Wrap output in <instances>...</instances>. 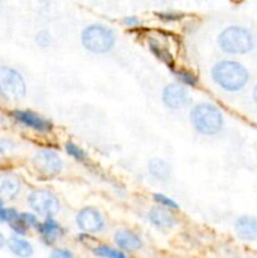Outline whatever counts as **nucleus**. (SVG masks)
I'll return each instance as SVG.
<instances>
[{"label": "nucleus", "instance_id": "nucleus-1", "mask_svg": "<svg viewBox=\"0 0 257 258\" xmlns=\"http://www.w3.org/2000/svg\"><path fill=\"white\" fill-rule=\"evenodd\" d=\"M246 68L234 60H221L212 68V78L217 86L227 92H237L248 82Z\"/></svg>", "mask_w": 257, "mask_h": 258}, {"label": "nucleus", "instance_id": "nucleus-2", "mask_svg": "<svg viewBox=\"0 0 257 258\" xmlns=\"http://www.w3.org/2000/svg\"><path fill=\"white\" fill-rule=\"evenodd\" d=\"M190 122L202 135H216L223 126V115L212 103H199L190 112Z\"/></svg>", "mask_w": 257, "mask_h": 258}, {"label": "nucleus", "instance_id": "nucleus-3", "mask_svg": "<svg viewBox=\"0 0 257 258\" xmlns=\"http://www.w3.org/2000/svg\"><path fill=\"white\" fill-rule=\"evenodd\" d=\"M219 48L228 54H244L253 47V37L246 28L238 25L227 27L218 35Z\"/></svg>", "mask_w": 257, "mask_h": 258}, {"label": "nucleus", "instance_id": "nucleus-4", "mask_svg": "<svg viewBox=\"0 0 257 258\" xmlns=\"http://www.w3.org/2000/svg\"><path fill=\"white\" fill-rule=\"evenodd\" d=\"M81 42L87 50L97 54L110 52L116 43V35L110 28L101 24L88 25L81 34Z\"/></svg>", "mask_w": 257, "mask_h": 258}, {"label": "nucleus", "instance_id": "nucleus-5", "mask_svg": "<svg viewBox=\"0 0 257 258\" xmlns=\"http://www.w3.org/2000/svg\"><path fill=\"white\" fill-rule=\"evenodd\" d=\"M27 93V85L18 71L2 66L0 67V95L9 101H19Z\"/></svg>", "mask_w": 257, "mask_h": 258}, {"label": "nucleus", "instance_id": "nucleus-6", "mask_svg": "<svg viewBox=\"0 0 257 258\" xmlns=\"http://www.w3.org/2000/svg\"><path fill=\"white\" fill-rule=\"evenodd\" d=\"M28 204L39 216L53 217L59 212L60 204L57 197L48 190H33L28 196Z\"/></svg>", "mask_w": 257, "mask_h": 258}, {"label": "nucleus", "instance_id": "nucleus-7", "mask_svg": "<svg viewBox=\"0 0 257 258\" xmlns=\"http://www.w3.org/2000/svg\"><path fill=\"white\" fill-rule=\"evenodd\" d=\"M33 164L39 173L47 176L57 175L63 168V161L59 155L48 149L38 150L33 158Z\"/></svg>", "mask_w": 257, "mask_h": 258}, {"label": "nucleus", "instance_id": "nucleus-8", "mask_svg": "<svg viewBox=\"0 0 257 258\" xmlns=\"http://www.w3.org/2000/svg\"><path fill=\"white\" fill-rule=\"evenodd\" d=\"M76 223H77L78 228L86 233H97V232L102 231L105 227V219L96 208L86 207L77 213Z\"/></svg>", "mask_w": 257, "mask_h": 258}, {"label": "nucleus", "instance_id": "nucleus-9", "mask_svg": "<svg viewBox=\"0 0 257 258\" xmlns=\"http://www.w3.org/2000/svg\"><path fill=\"white\" fill-rule=\"evenodd\" d=\"M190 96L185 87L179 83H170L163 91V102L171 110H179L190 103Z\"/></svg>", "mask_w": 257, "mask_h": 258}, {"label": "nucleus", "instance_id": "nucleus-10", "mask_svg": "<svg viewBox=\"0 0 257 258\" xmlns=\"http://www.w3.org/2000/svg\"><path fill=\"white\" fill-rule=\"evenodd\" d=\"M13 117L20 122L22 125L38 131V133H49L53 125L49 120L44 118L43 116L28 110H15L13 111Z\"/></svg>", "mask_w": 257, "mask_h": 258}, {"label": "nucleus", "instance_id": "nucleus-11", "mask_svg": "<svg viewBox=\"0 0 257 258\" xmlns=\"http://www.w3.org/2000/svg\"><path fill=\"white\" fill-rule=\"evenodd\" d=\"M22 189V181L19 176L13 173L0 174V198L5 201H13L17 198Z\"/></svg>", "mask_w": 257, "mask_h": 258}, {"label": "nucleus", "instance_id": "nucleus-12", "mask_svg": "<svg viewBox=\"0 0 257 258\" xmlns=\"http://www.w3.org/2000/svg\"><path fill=\"white\" fill-rule=\"evenodd\" d=\"M149 221L151 222V224L156 227V228H163V229H169L173 228L176 224L175 217L171 214L170 209L165 208L163 206L154 207L150 209L148 214Z\"/></svg>", "mask_w": 257, "mask_h": 258}, {"label": "nucleus", "instance_id": "nucleus-13", "mask_svg": "<svg viewBox=\"0 0 257 258\" xmlns=\"http://www.w3.org/2000/svg\"><path fill=\"white\" fill-rule=\"evenodd\" d=\"M35 229L39 232L43 241L47 244L53 243V242L57 241L63 234V229L60 227V224L54 218H52V217H47L42 223L39 222L38 226L35 227Z\"/></svg>", "mask_w": 257, "mask_h": 258}, {"label": "nucleus", "instance_id": "nucleus-14", "mask_svg": "<svg viewBox=\"0 0 257 258\" xmlns=\"http://www.w3.org/2000/svg\"><path fill=\"white\" fill-rule=\"evenodd\" d=\"M116 246L122 251H136L143 247V241L140 237L134 232L127 231V229H121L117 231L113 236Z\"/></svg>", "mask_w": 257, "mask_h": 258}, {"label": "nucleus", "instance_id": "nucleus-15", "mask_svg": "<svg viewBox=\"0 0 257 258\" xmlns=\"http://www.w3.org/2000/svg\"><path fill=\"white\" fill-rule=\"evenodd\" d=\"M234 231L239 238L246 241L257 238V219L252 217H241L234 223Z\"/></svg>", "mask_w": 257, "mask_h": 258}, {"label": "nucleus", "instance_id": "nucleus-16", "mask_svg": "<svg viewBox=\"0 0 257 258\" xmlns=\"http://www.w3.org/2000/svg\"><path fill=\"white\" fill-rule=\"evenodd\" d=\"M8 248L10 249V252L15 254L18 257H30L33 254V246L30 242H28L27 239L19 237V234L17 236L10 237L7 241Z\"/></svg>", "mask_w": 257, "mask_h": 258}, {"label": "nucleus", "instance_id": "nucleus-17", "mask_svg": "<svg viewBox=\"0 0 257 258\" xmlns=\"http://www.w3.org/2000/svg\"><path fill=\"white\" fill-rule=\"evenodd\" d=\"M148 44L149 48H150L151 53L158 58L159 60L164 63V64L168 66L169 68H174V59L173 55H171L170 50L165 47L164 44H161L158 39L155 38H150L148 39Z\"/></svg>", "mask_w": 257, "mask_h": 258}, {"label": "nucleus", "instance_id": "nucleus-18", "mask_svg": "<svg viewBox=\"0 0 257 258\" xmlns=\"http://www.w3.org/2000/svg\"><path fill=\"white\" fill-rule=\"evenodd\" d=\"M149 173L158 180H168L170 178V165L165 160L159 158H153L149 161Z\"/></svg>", "mask_w": 257, "mask_h": 258}, {"label": "nucleus", "instance_id": "nucleus-19", "mask_svg": "<svg viewBox=\"0 0 257 258\" xmlns=\"http://www.w3.org/2000/svg\"><path fill=\"white\" fill-rule=\"evenodd\" d=\"M93 253L98 257H105V258H125L126 254L123 253L122 249H116L110 246H97L93 248Z\"/></svg>", "mask_w": 257, "mask_h": 258}, {"label": "nucleus", "instance_id": "nucleus-20", "mask_svg": "<svg viewBox=\"0 0 257 258\" xmlns=\"http://www.w3.org/2000/svg\"><path fill=\"white\" fill-rule=\"evenodd\" d=\"M174 75H175L176 80L180 81L183 85L189 86V87H194V86L198 85V77L194 73L189 72V71L175 70L174 71Z\"/></svg>", "mask_w": 257, "mask_h": 258}, {"label": "nucleus", "instance_id": "nucleus-21", "mask_svg": "<svg viewBox=\"0 0 257 258\" xmlns=\"http://www.w3.org/2000/svg\"><path fill=\"white\" fill-rule=\"evenodd\" d=\"M65 149H66V151H67L68 155L72 156V158L75 159V160L85 161L86 159H87V154H86L85 151H83L82 149L80 148V146L76 145V144L67 143L65 145Z\"/></svg>", "mask_w": 257, "mask_h": 258}, {"label": "nucleus", "instance_id": "nucleus-22", "mask_svg": "<svg viewBox=\"0 0 257 258\" xmlns=\"http://www.w3.org/2000/svg\"><path fill=\"white\" fill-rule=\"evenodd\" d=\"M153 197H154V201H155L159 206L165 207V208L170 209V211H178L179 209L178 204H176L173 199H170L169 197H166L165 194L156 193V194H154Z\"/></svg>", "mask_w": 257, "mask_h": 258}, {"label": "nucleus", "instance_id": "nucleus-23", "mask_svg": "<svg viewBox=\"0 0 257 258\" xmlns=\"http://www.w3.org/2000/svg\"><path fill=\"white\" fill-rule=\"evenodd\" d=\"M15 150V144L9 139H0V160L9 156Z\"/></svg>", "mask_w": 257, "mask_h": 258}, {"label": "nucleus", "instance_id": "nucleus-24", "mask_svg": "<svg viewBox=\"0 0 257 258\" xmlns=\"http://www.w3.org/2000/svg\"><path fill=\"white\" fill-rule=\"evenodd\" d=\"M156 17H158L160 20H163V22L171 23V22H178V20H180L181 18L184 17V14H181V13H176V12H161V13H156Z\"/></svg>", "mask_w": 257, "mask_h": 258}, {"label": "nucleus", "instance_id": "nucleus-25", "mask_svg": "<svg viewBox=\"0 0 257 258\" xmlns=\"http://www.w3.org/2000/svg\"><path fill=\"white\" fill-rule=\"evenodd\" d=\"M9 226H10V228H12L13 231L15 232V233L19 234V236H23V234L27 233L28 227L25 226L24 222L20 219V213H19V216L17 217V218L13 219L12 222H9Z\"/></svg>", "mask_w": 257, "mask_h": 258}, {"label": "nucleus", "instance_id": "nucleus-26", "mask_svg": "<svg viewBox=\"0 0 257 258\" xmlns=\"http://www.w3.org/2000/svg\"><path fill=\"white\" fill-rule=\"evenodd\" d=\"M35 42L38 43L39 47L47 48L52 44V37H50V34L47 30H40L37 34V37H35Z\"/></svg>", "mask_w": 257, "mask_h": 258}, {"label": "nucleus", "instance_id": "nucleus-27", "mask_svg": "<svg viewBox=\"0 0 257 258\" xmlns=\"http://www.w3.org/2000/svg\"><path fill=\"white\" fill-rule=\"evenodd\" d=\"M20 219L24 222V224L28 228H29V227H34L35 228V227L38 226V223H39L37 216L33 213H20Z\"/></svg>", "mask_w": 257, "mask_h": 258}, {"label": "nucleus", "instance_id": "nucleus-28", "mask_svg": "<svg viewBox=\"0 0 257 258\" xmlns=\"http://www.w3.org/2000/svg\"><path fill=\"white\" fill-rule=\"evenodd\" d=\"M141 19L140 18L135 17V15H130V17H125L122 19V24L127 28H136L141 25Z\"/></svg>", "mask_w": 257, "mask_h": 258}, {"label": "nucleus", "instance_id": "nucleus-29", "mask_svg": "<svg viewBox=\"0 0 257 258\" xmlns=\"http://www.w3.org/2000/svg\"><path fill=\"white\" fill-rule=\"evenodd\" d=\"M53 258H72L73 253L66 248H55L54 251L50 253Z\"/></svg>", "mask_w": 257, "mask_h": 258}, {"label": "nucleus", "instance_id": "nucleus-30", "mask_svg": "<svg viewBox=\"0 0 257 258\" xmlns=\"http://www.w3.org/2000/svg\"><path fill=\"white\" fill-rule=\"evenodd\" d=\"M5 244H7V239H5L4 234H3L2 232H0V249H2L3 247L5 246Z\"/></svg>", "mask_w": 257, "mask_h": 258}, {"label": "nucleus", "instance_id": "nucleus-31", "mask_svg": "<svg viewBox=\"0 0 257 258\" xmlns=\"http://www.w3.org/2000/svg\"><path fill=\"white\" fill-rule=\"evenodd\" d=\"M253 100H254V102H256V105H257V85H256V87H254V90H253Z\"/></svg>", "mask_w": 257, "mask_h": 258}, {"label": "nucleus", "instance_id": "nucleus-32", "mask_svg": "<svg viewBox=\"0 0 257 258\" xmlns=\"http://www.w3.org/2000/svg\"><path fill=\"white\" fill-rule=\"evenodd\" d=\"M154 2H156V3H166V2H169V0H154Z\"/></svg>", "mask_w": 257, "mask_h": 258}, {"label": "nucleus", "instance_id": "nucleus-33", "mask_svg": "<svg viewBox=\"0 0 257 258\" xmlns=\"http://www.w3.org/2000/svg\"><path fill=\"white\" fill-rule=\"evenodd\" d=\"M2 207H3V199L0 198V208H2Z\"/></svg>", "mask_w": 257, "mask_h": 258}, {"label": "nucleus", "instance_id": "nucleus-34", "mask_svg": "<svg viewBox=\"0 0 257 258\" xmlns=\"http://www.w3.org/2000/svg\"><path fill=\"white\" fill-rule=\"evenodd\" d=\"M0 3H2V0H0Z\"/></svg>", "mask_w": 257, "mask_h": 258}]
</instances>
